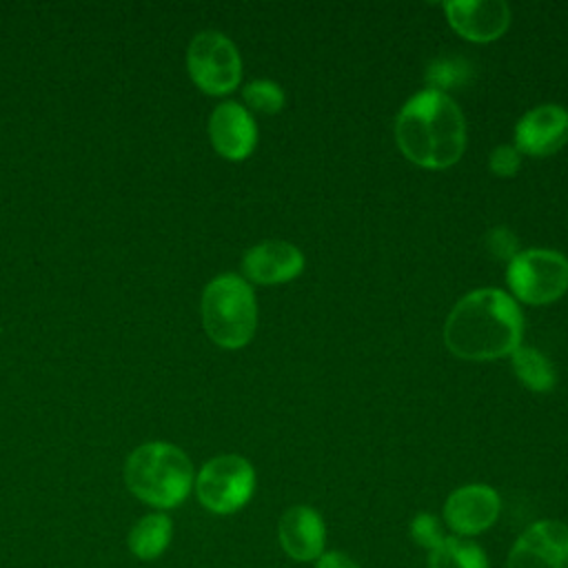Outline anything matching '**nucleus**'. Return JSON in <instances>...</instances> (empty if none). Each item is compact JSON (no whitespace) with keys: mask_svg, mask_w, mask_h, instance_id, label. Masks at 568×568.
I'll return each instance as SVG.
<instances>
[{"mask_svg":"<svg viewBox=\"0 0 568 568\" xmlns=\"http://www.w3.org/2000/svg\"><path fill=\"white\" fill-rule=\"evenodd\" d=\"M524 317L517 302L499 288L466 293L448 313L444 342L462 359H499L521 344Z\"/></svg>","mask_w":568,"mask_h":568,"instance_id":"f257e3e1","label":"nucleus"},{"mask_svg":"<svg viewBox=\"0 0 568 568\" xmlns=\"http://www.w3.org/2000/svg\"><path fill=\"white\" fill-rule=\"evenodd\" d=\"M399 151L417 166L448 169L466 146V122L457 102L439 89L415 93L395 120Z\"/></svg>","mask_w":568,"mask_h":568,"instance_id":"f03ea898","label":"nucleus"},{"mask_svg":"<svg viewBox=\"0 0 568 568\" xmlns=\"http://www.w3.org/2000/svg\"><path fill=\"white\" fill-rule=\"evenodd\" d=\"M124 484L149 506L175 508L189 497L195 473L189 455L175 444L146 442L126 457Z\"/></svg>","mask_w":568,"mask_h":568,"instance_id":"7ed1b4c3","label":"nucleus"},{"mask_svg":"<svg viewBox=\"0 0 568 568\" xmlns=\"http://www.w3.org/2000/svg\"><path fill=\"white\" fill-rule=\"evenodd\" d=\"M200 313L206 335L217 346L242 348L253 339L257 304L253 288L244 277L235 273L213 277L202 291Z\"/></svg>","mask_w":568,"mask_h":568,"instance_id":"20e7f679","label":"nucleus"},{"mask_svg":"<svg viewBox=\"0 0 568 568\" xmlns=\"http://www.w3.org/2000/svg\"><path fill=\"white\" fill-rule=\"evenodd\" d=\"M197 501L215 515L242 510L255 493V468L242 455L211 457L195 475Z\"/></svg>","mask_w":568,"mask_h":568,"instance_id":"39448f33","label":"nucleus"},{"mask_svg":"<svg viewBox=\"0 0 568 568\" xmlns=\"http://www.w3.org/2000/svg\"><path fill=\"white\" fill-rule=\"evenodd\" d=\"M506 282L519 302L550 304L568 291V257L550 248L519 251L508 262Z\"/></svg>","mask_w":568,"mask_h":568,"instance_id":"423d86ee","label":"nucleus"},{"mask_svg":"<svg viewBox=\"0 0 568 568\" xmlns=\"http://www.w3.org/2000/svg\"><path fill=\"white\" fill-rule=\"evenodd\" d=\"M186 71L193 84L206 95H226L242 80L237 47L220 31H200L186 49Z\"/></svg>","mask_w":568,"mask_h":568,"instance_id":"0eeeda50","label":"nucleus"},{"mask_svg":"<svg viewBox=\"0 0 568 568\" xmlns=\"http://www.w3.org/2000/svg\"><path fill=\"white\" fill-rule=\"evenodd\" d=\"M501 513V497L488 484H466L455 488L444 501V524L457 537H477L495 526Z\"/></svg>","mask_w":568,"mask_h":568,"instance_id":"6e6552de","label":"nucleus"},{"mask_svg":"<svg viewBox=\"0 0 568 568\" xmlns=\"http://www.w3.org/2000/svg\"><path fill=\"white\" fill-rule=\"evenodd\" d=\"M506 568H568V524L559 519L532 521L513 541Z\"/></svg>","mask_w":568,"mask_h":568,"instance_id":"1a4fd4ad","label":"nucleus"},{"mask_svg":"<svg viewBox=\"0 0 568 568\" xmlns=\"http://www.w3.org/2000/svg\"><path fill=\"white\" fill-rule=\"evenodd\" d=\"M277 541L288 559L297 564L315 561L326 550L324 517L306 504L286 508L277 521Z\"/></svg>","mask_w":568,"mask_h":568,"instance_id":"9d476101","label":"nucleus"},{"mask_svg":"<svg viewBox=\"0 0 568 568\" xmlns=\"http://www.w3.org/2000/svg\"><path fill=\"white\" fill-rule=\"evenodd\" d=\"M568 142V111L559 104H539L526 111L515 126V149L526 155H552Z\"/></svg>","mask_w":568,"mask_h":568,"instance_id":"9b49d317","label":"nucleus"},{"mask_svg":"<svg viewBox=\"0 0 568 568\" xmlns=\"http://www.w3.org/2000/svg\"><path fill=\"white\" fill-rule=\"evenodd\" d=\"M448 24L470 42H493L510 24V7L504 0H453L444 4Z\"/></svg>","mask_w":568,"mask_h":568,"instance_id":"f8f14e48","label":"nucleus"},{"mask_svg":"<svg viewBox=\"0 0 568 568\" xmlns=\"http://www.w3.org/2000/svg\"><path fill=\"white\" fill-rule=\"evenodd\" d=\"M209 140L213 149L233 162L248 158L257 142V126L253 115L240 102H222L209 118Z\"/></svg>","mask_w":568,"mask_h":568,"instance_id":"ddd939ff","label":"nucleus"},{"mask_svg":"<svg viewBox=\"0 0 568 568\" xmlns=\"http://www.w3.org/2000/svg\"><path fill=\"white\" fill-rule=\"evenodd\" d=\"M242 271L253 284H284L304 271V255L291 242L266 240L244 253Z\"/></svg>","mask_w":568,"mask_h":568,"instance_id":"4468645a","label":"nucleus"},{"mask_svg":"<svg viewBox=\"0 0 568 568\" xmlns=\"http://www.w3.org/2000/svg\"><path fill=\"white\" fill-rule=\"evenodd\" d=\"M171 537H173L171 517L164 513H151L133 524L129 532V550L142 561H153L169 548Z\"/></svg>","mask_w":568,"mask_h":568,"instance_id":"2eb2a0df","label":"nucleus"},{"mask_svg":"<svg viewBox=\"0 0 568 568\" xmlns=\"http://www.w3.org/2000/svg\"><path fill=\"white\" fill-rule=\"evenodd\" d=\"M428 568H490L486 550L466 537L446 535V539L428 552Z\"/></svg>","mask_w":568,"mask_h":568,"instance_id":"dca6fc26","label":"nucleus"},{"mask_svg":"<svg viewBox=\"0 0 568 568\" xmlns=\"http://www.w3.org/2000/svg\"><path fill=\"white\" fill-rule=\"evenodd\" d=\"M510 357H513V371L526 388L535 393H548L555 386L557 382L555 368L541 351L519 344Z\"/></svg>","mask_w":568,"mask_h":568,"instance_id":"f3484780","label":"nucleus"},{"mask_svg":"<svg viewBox=\"0 0 568 568\" xmlns=\"http://www.w3.org/2000/svg\"><path fill=\"white\" fill-rule=\"evenodd\" d=\"M242 98L253 111L266 113V115H273V113L282 111V106H284V91L277 82H271V80L248 82L242 89Z\"/></svg>","mask_w":568,"mask_h":568,"instance_id":"a211bd4d","label":"nucleus"},{"mask_svg":"<svg viewBox=\"0 0 568 568\" xmlns=\"http://www.w3.org/2000/svg\"><path fill=\"white\" fill-rule=\"evenodd\" d=\"M408 532H410V539L424 548V550H435L444 539V528H442V521L439 517H435L433 513H417L413 519H410V526H408Z\"/></svg>","mask_w":568,"mask_h":568,"instance_id":"6ab92c4d","label":"nucleus"},{"mask_svg":"<svg viewBox=\"0 0 568 568\" xmlns=\"http://www.w3.org/2000/svg\"><path fill=\"white\" fill-rule=\"evenodd\" d=\"M488 164H490V171L495 175L510 178V175H515L519 171L521 153L515 146H510V144H499V146L493 149Z\"/></svg>","mask_w":568,"mask_h":568,"instance_id":"aec40b11","label":"nucleus"},{"mask_svg":"<svg viewBox=\"0 0 568 568\" xmlns=\"http://www.w3.org/2000/svg\"><path fill=\"white\" fill-rule=\"evenodd\" d=\"M313 564L315 568H359V564L342 550H324Z\"/></svg>","mask_w":568,"mask_h":568,"instance_id":"412c9836","label":"nucleus"}]
</instances>
